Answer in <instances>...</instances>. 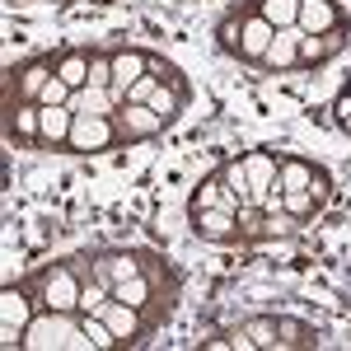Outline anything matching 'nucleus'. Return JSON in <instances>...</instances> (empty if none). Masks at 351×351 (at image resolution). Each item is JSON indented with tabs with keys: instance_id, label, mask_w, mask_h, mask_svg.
Masks as SVG:
<instances>
[{
	"instance_id": "nucleus-1",
	"label": "nucleus",
	"mask_w": 351,
	"mask_h": 351,
	"mask_svg": "<svg viewBox=\"0 0 351 351\" xmlns=\"http://www.w3.org/2000/svg\"><path fill=\"white\" fill-rule=\"evenodd\" d=\"M24 286L33 291L38 309H75L80 314V291H84V276L71 267V258H56L47 267L28 271Z\"/></svg>"
},
{
	"instance_id": "nucleus-2",
	"label": "nucleus",
	"mask_w": 351,
	"mask_h": 351,
	"mask_svg": "<svg viewBox=\"0 0 351 351\" xmlns=\"http://www.w3.org/2000/svg\"><path fill=\"white\" fill-rule=\"evenodd\" d=\"M89 253V276L94 281H104V286H117V281H127L136 271H145L160 253H150V248H122V243H104V248H84Z\"/></svg>"
},
{
	"instance_id": "nucleus-3",
	"label": "nucleus",
	"mask_w": 351,
	"mask_h": 351,
	"mask_svg": "<svg viewBox=\"0 0 351 351\" xmlns=\"http://www.w3.org/2000/svg\"><path fill=\"white\" fill-rule=\"evenodd\" d=\"M56 75V52H33L5 66V104H38L43 84Z\"/></svg>"
},
{
	"instance_id": "nucleus-4",
	"label": "nucleus",
	"mask_w": 351,
	"mask_h": 351,
	"mask_svg": "<svg viewBox=\"0 0 351 351\" xmlns=\"http://www.w3.org/2000/svg\"><path fill=\"white\" fill-rule=\"evenodd\" d=\"M33 314H38L33 291H28L24 281H5V286H0V347L5 351L19 347L28 324H33Z\"/></svg>"
},
{
	"instance_id": "nucleus-5",
	"label": "nucleus",
	"mask_w": 351,
	"mask_h": 351,
	"mask_svg": "<svg viewBox=\"0 0 351 351\" xmlns=\"http://www.w3.org/2000/svg\"><path fill=\"white\" fill-rule=\"evenodd\" d=\"M122 145V132L112 117H99V112H75L71 122V141H66V155H108Z\"/></svg>"
},
{
	"instance_id": "nucleus-6",
	"label": "nucleus",
	"mask_w": 351,
	"mask_h": 351,
	"mask_svg": "<svg viewBox=\"0 0 351 351\" xmlns=\"http://www.w3.org/2000/svg\"><path fill=\"white\" fill-rule=\"evenodd\" d=\"M99 319L112 328V337H117V351H122V347H145V342H150V337L160 332V328L150 324V319H145V314H141L136 304H127V300H117V295L104 300Z\"/></svg>"
},
{
	"instance_id": "nucleus-7",
	"label": "nucleus",
	"mask_w": 351,
	"mask_h": 351,
	"mask_svg": "<svg viewBox=\"0 0 351 351\" xmlns=\"http://www.w3.org/2000/svg\"><path fill=\"white\" fill-rule=\"evenodd\" d=\"M239 230H243V243H271V239H295L300 225L295 216H286V211H258V206H239Z\"/></svg>"
},
{
	"instance_id": "nucleus-8",
	"label": "nucleus",
	"mask_w": 351,
	"mask_h": 351,
	"mask_svg": "<svg viewBox=\"0 0 351 351\" xmlns=\"http://www.w3.org/2000/svg\"><path fill=\"white\" fill-rule=\"evenodd\" d=\"M188 230L202 243H243L239 211H225V206H202V211H188Z\"/></svg>"
},
{
	"instance_id": "nucleus-9",
	"label": "nucleus",
	"mask_w": 351,
	"mask_h": 351,
	"mask_svg": "<svg viewBox=\"0 0 351 351\" xmlns=\"http://www.w3.org/2000/svg\"><path fill=\"white\" fill-rule=\"evenodd\" d=\"M112 122L122 132V145H141V141H155V136L169 132V122L150 104H122V108L112 112Z\"/></svg>"
},
{
	"instance_id": "nucleus-10",
	"label": "nucleus",
	"mask_w": 351,
	"mask_h": 351,
	"mask_svg": "<svg viewBox=\"0 0 351 351\" xmlns=\"http://www.w3.org/2000/svg\"><path fill=\"white\" fill-rule=\"evenodd\" d=\"M5 141L14 150H38V141H43V104H5Z\"/></svg>"
},
{
	"instance_id": "nucleus-11",
	"label": "nucleus",
	"mask_w": 351,
	"mask_h": 351,
	"mask_svg": "<svg viewBox=\"0 0 351 351\" xmlns=\"http://www.w3.org/2000/svg\"><path fill=\"white\" fill-rule=\"evenodd\" d=\"M347 43H351V24L332 28V33H304V38H300V71L328 66L337 52H347Z\"/></svg>"
},
{
	"instance_id": "nucleus-12",
	"label": "nucleus",
	"mask_w": 351,
	"mask_h": 351,
	"mask_svg": "<svg viewBox=\"0 0 351 351\" xmlns=\"http://www.w3.org/2000/svg\"><path fill=\"white\" fill-rule=\"evenodd\" d=\"M300 38H304V28H276V38H271V47L263 52L258 61V71H267V75H286V71H300Z\"/></svg>"
},
{
	"instance_id": "nucleus-13",
	"label": "nucleus",
	"mask_w": 351,
	"mask_h": 351,
	"mask_svg": "<svg viewBox=\"0 0 351 351\" xmlns=\"http://www.w3.org/2000/svg\"><path fill=\"white\" fill-rule=\"evenodd\" d=\"M145 71H150V52H145V47H127V43H117V47H112V84H108V89L127 99V89H132Z\"/></svg>"
},
{
	"instance_id": "nucleus-14",
	"label": "nucleus",
	"mask_w": 351,
	"mask_h": 351,
	"mask_svg": "<svg viewBox=\"0 0 351 351\" xmlns=\"http://www.w3.org/2000/svg\"><path fill=\"white\" fill-rule=\"evenodd\" d=\"M243 10V38H239V61H248V66H258L263 61V52L271 47V38H276V28L258 14V10H248V5H239Z\"/></svg>"
},
{
	"instance_id": "nucleus-15",
	"label": "nucleus",
	"mask_w": 351,
	"mask_h": 351,
	"mask_svg": "<svg viewBox=\"0 0 351 351\" xmlns=\"http://www.w3.org/2000/svg\"><path fill=\"white\" fill-rule=\"evenodd\" d=\"M347 10L342 0H300V28L304 33H332V28H347Z\"/></svg>"
},
{
	"instance_id": "nucleus-16",
	"label": "nucleus",
	"mask_w": 351,
	"mask_h": 351,
	"mask_svg": "<svg viewBox=\"0 0 351 351\" xmlns=\"http://www.w3.org/2000/svg\"><path fill=\"white\" fill-rule=\"evenodd\" d=\"M243 169H248V202H253V197H263V192L276 188L281 155H271L267 145H263V150H243Z\"/></svg>"
},
{
	"instance_id": "nucleus-17",
	"label": "nucleus",
	"mask_w": 351,
	"mask_h": 351,
	"mask_svg": "<svg viewBox=\"0 0 351 351\" xmlns=\"http://www.w3.org/2000/svg\"><path fill=\"white\" fill-rule=\"evenodd\" d=\"M202 206H225V211H239L243 202L225 188V178H220V169H216V173H206V178L192 188V197H188V211H202Z\"/></svg>"
},
{
	"instance_id": "nucleus-18",
	"label": "nucleus",
	"mask_w": 351,
	"mask_h": 351,
	"mask_svg": "<svg viewBox=\"0 0 351 351\" xmlns=\"http://www.w3.org/2000/svg\"><path fill=\"white\" fill-rule=\"evenodd\" d=\"M291 347L300 351L319 347V328L295 319V314H276V351H291Z\"/></svg>"
},
{
	"instance_id": "nucleus-19",
	"label": "nucleus",
	"mask_w": 351,
	"mask_h": 351,
	"mask_svg": "<svg viewBox=\"0 0 351 351\" xmlns=\"http://www.w3.org/2000/svg\"><path fill=\"white\" fill-rule=\"evenodd\" d=\"M122 104H127L122 94L99 89V84H84V89H75V94H71V104H66V108H71V112H99V117H112Z\"/></svg>"
},
{
	"instance_id": "nucleus-20",
	"label": "nucleus",
	"mask_w": 351,
	"mask_h": 351,
	"mask_svg": "<svg viewBox=\"0 0 351 351\" xmlns=\"http://www.w3.org/2000/svg\"><path fill=\"white\" fill-rule=\"evenodd\" d=\"M71 122H75V112L66 108V104H56V108H43V141H38V150H61V155H66Z\"/></svg>"
},
{
	"instance_id": "nucleus-21",
	"label": "nucleus",
	"mask_w": 351,
	"mask_h": 351,
	"mask_svg": "<svg viewBox=\"0 0 351 351\" xmlns=\"http://www.w3.org/2000/svg\"><path fill=\"white\" fill-rule=\"evenodd\" d=\"M314 169L319 160H304V155H281V173H276V188L281 192H300L314 183Z\"/></svg>"
},
{
	"instance_id": "nucleus-22",
	"label": "nucleus",
	"mask_w": 351,
	"mask_h": 351,
	"mask_svg": "<svg viewBox=\"0 0 351 351\" xmlns=\"http://www.w3.org/2000/svg\"><path fill=\"white\" fill-rule=\"evenodd\" d=\"M89 52L94 47H66V52H56V75L71 84V89H84L89 84Z\"/></svg>"
},
{
	"instance_id": "nucleus-23",
	"label": "nucleus",
	"mask_w": 351,
	"mask_h": 351,
	"mask_svg": "<svg viewBox=\"0 0 351 351\" xmlns=\"http://www.w3.org/2000/svg\"><path fill=\"white\" fill-rule=\"evenodd\" d=\"M248 10H258L271 28H295L300 24V0H243Z\"/></svg>"
},
{
	"instance_id": "nucleus-24",
	"label": "nucleus",
	"mask_w": 351,
	"mask_h": 351,
	"mask_svg": "<svg viewBox=\"0 0 351 351\" xmlns=\"http://www.w3.org/2000/svg\"><path fill=\"white\" fill-rule=\"evenodd\" d=\"M281 211H286V216H295L300 225H309V220L324 216V202H319V197H314L309 188H300V192H281Z\"/></svg>"
},
{
	"instance_id": "nucleus-25",
	"label": "nucleus",
	"mask_w": 351,
	"mask_h": 351,
	"mask_svg": "<svg viewBox=\"0 0 351 351\" xmlns=\"http://www.w3.org/2000/svg\"><path fill=\"white\" fill-rule=\"evenodd\" d=\"M239 38H243V10H230L216 24V47L225 56H239Z\"/></svg>"
},
{
	"instance_id": "nucleus-26",
	"label": "nucleus",
	"mask_w": 351,
	"mask_h": 351,
	"mask_svg": "<svg viewBox=\"0 0 351 351\" xmlns=\"http://www.w3.org/2000/svg\"><path fill=\"white\" fill-rule=\"evenodd\" d=\"M80 328H84V337H89L94 351H117V337H112V328L99 314H80Z\"/></svg>"
},
{
	"instance_id": "nucleus-27",
	"label": "nucleus",
	"mask_w": 351,
	"mask_h": 351,
	"mask_svg": "<svg viewBox=\"0 0 351 351\" xmlns=\"http://www.w3.org/2000/svg\"><path fill=\"white\" fill-rule=\"evenodd\" d=\"M89 84H99V89L112 84V47H94L89 52Z\"/></svg>"
},
{
	"instance_id": "nucleus-28",
	"label": "nucleus",
	"mask_w": 351,
	"mask_h": 351,
	"mask_svg": "<svg viewBox=\"0 0 351 351\" xmlns=\"http://www.w3.org/2000/svg\"><path fill=\"white\" fill-rule=\"evenodd\" d=\"M220 178H225V188L234 192L239 202H248V169H243V155H239V160H225V164H220Z\"/></svg>"
},
{
	"instance_id": "nucleus-29",
	"label": "nucleus",
	"mask_w": 351,
	"mask_h": 351,
	"mask_svg": "<svg viewBox=\"0 0 351 351\" xmlns=\"http://www.w3.org/2000/svg\"><path fill=\"white\" fill-rule=\"evenodd\" d=\"M71 94H75V89H71V84L61 80V75H52V80L43 84V94H38V104H43V108H56V104H71Z\"/></svg>"
},
{
	"instance_id": "nucleus-30",
	"label": "nucleus",
	"mask_w": 351,
	"mask_h": 351,
	"mask_svg": "<svg viewBox=\"0 0 351 351\" xmlns=\"http://www.w3.org/2000/svg\"><path fill=\"white\" fill-rule=\"evenodd\" d=\"M108 295H112V291L104 286V281H84V291H80V314H99Z\"/></svg>"
},
{
	"instance_id": "nucleus-31",
	"label": "nucleus",
	"mask_w": 351,
	"mask_h": 351,
	"mask_svg": "<svg viewBox=\"0 0 351 351\" xmlns=\"http://www.w3.org/2000/svg\"><path fill=\"white\" fill-rule=\"evenodd\" d=\"M332 127H337L342 136H351V94H347V89L332 99Z\"/></svg>"
},
{
	"instance_id": "nucleus-32",
	"label": "nucleus",
	"mask_w": 351,
	"mask_h": 351,
	"mask_svg": "<svg viewBox=\"0 0 351 351\" xmlns=\"http://www.w3.org/2000/svg\"><path fill=\"white\" fill-rule=\"evenodd\" d=\"M155 89H160V75H150V71H145V75L127 89V104H150V94H155Z\"/></svg>"
},
{
	"instance_id": "nucleus-33",
	"label": "nucleus",
	"mask_w": 351,
	"mask_h": 351,
	"mask_svg": "<svg viewBox=\"0 0 351 351\" xmlns=\"http://www.w3.org/2000/svg\"><path fill=\"white\" fill-rule=\"evenodd\" d=\"M309 192H314V197H319V202H332V173H328L324 164H319V169H314V183H309Z\"/></svg>"
},
{
	"instance_id": "nucleus-34",
	"label": "nucleus",
	"mask_w": 351,
	"mask_h": 351,
	"mask_svg": "<svg viewBox=\"0 0 351 351\" xmlns=\"http://www.w3.org/2000/svg\"><path fill=\"white\" fill-rule=\"evenodd\" d=\"M202 351H239V342H234V332L230 337H202Z\"/></svg>"
},
{
	"instance_id": "nucleus-35",
	"label": "nucleus",
	"mask_w": 351,
	"mask_h": 351,
	"mask_svg": "<svg viewBox=\"0 0 351 351\" xmlns=\"http://www.w3.org/2000/svg\"><path fill=\"white\" fill-rule=\"evenodd\" d=\"M342 89H347V94H351V75H347V84H342Z\"/></svg>"
},
{
	"instance_id": "nucleus-36",
	"label": "nucleus",
	"mask_w": 351,
	"mask_h": 351,
	"mask_svg": "<svg viewBox=\"0 0 351 351\" xmlns=\"http://www.w3.org/2000/svg\"><path fill=\"white\" fill-rule=\"evenodd\" d=\"M52 5H71V0H52Z\"/></svg>"
}]
</instances>
